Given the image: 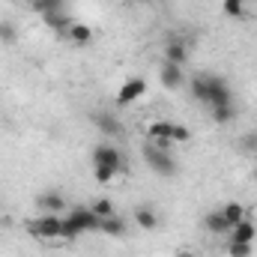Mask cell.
Segmentation results:
<instances>
[{
  "instance_id": "8fae6325",
  "label": "cell",
  "mask_w": 257,
  "mask_h": 257,
  "mask_svg": "<svg viewBox=\"0 0 257 257\" xmlns=\"http://www.w3.org/2000/svg\"><path fill=\"white\" fill-rule=\"evenodd\" d=\"M66 39H69L72 45H78V48H81V45H90V39H93V27H90V24H81V21H72Z\"/></svg>"
},
{
  "instance_id": "8992f818",
  "label": "cell",
  "mask_w": 257,
  "mask_h": 257,
  "mask_svg": "<svg viewBox=\"0 0 257 257\" xmlns=\"http://www.w3.org/2000/svg\"><path fill=\"white\" fill-rule=\"evenodd\" d=\"M144 93H147V81L135 75V78L123 81V87L117 90V105H135Z\"/></svg>"
},
{
  "instance_id": "6da1fadb",
  "label": "cell",
  "mask_w": 257,
  "mask_h": 257,
  "mask_svg": "<svg viewBox=\"0 0 257 257\" xmlns=\"http://www.w3.org/2000/svg\"><path fill=\"white\" fill-rule=\"evenodd\" d=\"M147 135H150V144H156V147H162V150H168V144H183V141L192 138L189 126L171 123V120H153V123L147 126Z\"/></svg>"
},
{
  "instance_id": "9c48e42d",
  "label": "cell",
  "mask_w": 257,
  "mask_h": 257,
  "mask_svg": "<svg viewBox=\"0 0 257 257\" xmlns=\"http://www.w3.org/2000/svg\"><path fill=\"white\" fill-rule=\"evenodd\" d=\"M227 239H233V242H251V245H254V239H257V224L251 221V218H245V221L233 224V227L227 230Z\"/></svg>"
},
{
  "instance_id": "ba28073f",
  "label": "cell",
  "mask_w": 257,
  "mask_h": 257,
  "mask_svg": "<svg viewBox=\"0 0 257 257\" xmlns=\"http://www.w3.org/2000/svg\"><path fill=\"white\" fill-rule=\"evenodd\" d=\"M93 165L123 168V156H120V150H117V147H111V144H99V147L93 150Z\"/></svg>"
},
{
  "instance_id": "30bf717a",
  "label": "cell",
  "mask_w": 257,
  "mask_h": 257,
  "mask_svg": "<svg viewBox=\"0 0 257 257\" xmlns=\"http://www.w3.org/2000/svg\"><path fill=\"white\" fill-rule=\"evenodd\" d=\"M186 60H189V45L183 39H168V45H165V63L183 66Z\"/></svg>"
},
{
  "instance_id": "83f0119b",
  "label": "cell",
  "mask_w": 257,
  "mask_h": 257,
  "mask_svg": "<svg viewBox=\"0 0 257 257\" xmlns=\"http://www.w3.org/2000/svg\"><path fill=\"white\" fill-rule=\"evenodd\" d=\"M180 257H192V254H189V251H180Z\"/></svg>"
},
{
  "instance_id": "5bb4252c",
  "label": "cell",
  "mask_w": 257,
  "mask_h": 257,
  "mask_svg": "<svg viewBox=\"0 0 257 257\" xmlns=\"http://www.w3.org/2000/svg\"><path fill=\"white\" fill-rule=\"evenodd\" d=\"M189 87H192V96L200 105H209V75H194Z\"/></svg>"
},
{
  "instance_id": "d6986e66",
  "label": "cell",
  "mask_w": 257,
  "mask_h": 257,
  "mask_svg": "<svg viewBox=\"0 0 257 257\" xmlns=\"http://www.w3.org/2000/svg\"><path fill=\"white\" fill-rule=\"evenodd\" d=\"M123 168H111V165H93V180L96 183H111Z\"/></svg>"
},
{
  "instance_id": "7a4b0ae2",
  "label": "cell",
  "mask_w": 257,
  "mask_h": 257,
  "mask_svg": "<svg viewBox=\"0 0 257 257\" xmlns=\"http://www.w3.org/2000/svg\"><path fill=\"white\" fill-rule=\"evenodd\" d=\"M90 230H99V215H96L90 206H75V209L63 218V233H60V239H75V236L90 233Z\"/></svg>"
},
{
  "instance_id": "3957f363",
  "label": "cell",
  "mask_w": 257,
  "mask_h": 257,
  "mask_svg": "<svg viewBox=\"0 0 257 257\" xmlns=\"http://www.w3.org/2000/svg\"><path fill=\"white\" fill-rule=\"evenodd\" d=\"M144 162H147V168H150L153 174H159V177H171V174L177 171V162L168 156V150H162V147H156V144H147V147H144Z\"/></svg>"
},
{
  "instance_id": "5b68a950",
  "label": "cell",
  "mask_w": 257,
  "mask_h": 257,
  "mask_svg": "<svg viewBox=\"0 0 257 257\" xmlns=\"http://www.w3.org/2000/svg\"><path fill=\"white\" fill-rule=\"evenodd\" d=\"M206 108H233V90L218 75H209V105Z\"/></svg>"
},
{
  "instance_id": "44dd1931",
  "label": "cell",
  "mask_w": 257,
  "mask_h": 257,
  "mask_svg": "<svg viewBox=\"0 0 257 257\" xmlns=\"http://www.w3.org/2000/svg\"><path fill=\"white\" fill-rule=\"evenodd\" d=\"M227 257H251V242H233V239H227Z\"/></svg>"
},
{
  "instance_id": "9a60e30c",
  "label": "cell",
  "mask_w": 257,
  "mask_h": 257,
  "mask_svg": "<svg viewBox=\"0 0 257 257\" xmlns=\"http://www.w3.org/2000/svg\"><path fill=\"white\" fill-rule=\"evenodd\" d=\"M135 224H138L141 230H156V227H159V215H156L150 206H138V209H135Z\"/></svg>"
},
{
  "instance_id": "f546056e",
  "label": "cell",
  "mask_w": 257,
  "mask_h": 257,
  "mask_svg": "<svg viewBox=\"0 0 257 257\" xmlns=\"http://www.w3.org/2000/svg\"><path fill=\"white\" fill-rule=\"evenodd\" d=\"M0 224H3V218H0Z\"/></svg>"
},
{
  "instance_id": "2e32d148",
  "label": "cell",
  "mask_w": 257,
  "mask_h": 257,
  "mask_svg": "<svg viewBox=\"0 0 257 257\" xmlns=\"http://www.w3.org/2000/svg\"><path fill=\"white\" fill-rule=\"evenodd\" d=\"M99 233H108V236H123V233H126V221H123L120 215L99 218Z\"/></svg>"
},
{
  "instance_id": "cb8c5ba5",
  "label": "cell",
  "mask_w": 257,
  "mask_h": 257,
  "mask_svg": "<svg viewBox=\"0 0 257 257\" xmlns=\"http://www.w3.org/2000/svg\"><path fill=\"white\" fill-rule=\"evenodd\" d=\"M209 111H212V120H215V123H221V126H224V123H230V120L236 117V111H233V108H209Z\"/></svg>"
},
{
  "instance_id": "52a82bcc",
  "label": "cell",
  "mask_w": 257,
  "mask_h": 257,
  "mask_svg": "<svg viewBox=\"0 0 257 257\" xmlns=\"http://www.w3.org/2000/svg\"><path fill=\"white\" fill-rule=\"evenodd\" d=\"M159 81H162L165 90H180L186 84V72H183V66H177V63H162Z\"/></svg>"
},
{
  "instance_id": "e0dca14e",
  "label": "cell",
  "mask_w": 257,
  "mask_h": 257,
  "mask_svg": "<svg viewBox=\"0 0 257 257\" xmlns=\"http://www.w3.org/2000/svg\"><path fill=\"white\" fill-rule=\"evenodd\" d=\"M93 120H96L99 132H105V135H120V132H123V123H120L114 114H96Z\"/></svg>"
},
{
  "instance_id": "4316f807",
  "label": "cell",
  "mask_w": 257,
  "mask_h": 257,
  "mask_svg": "<svg viewBox=\"0 0 257 257\" xmlns=\"http://www.w3.org/2000/svg\"><path fill=\"white\" fill-rule=\"evenodd\" d=\"M126 3H147V0H126Z\"/></svg>"
},
{
  "instance_id": "4fadbf2b",
  "label": "cell",
  "mask_w": 257,
  "mask_h": 257,
  "mask_svg": "<svg viewBox=\"0 0 257 257\" xmlns=\"http://www.w3.org/2000/svg\"><path fill=\"white\" fill-rule=\"evenodd\" d=\"M203 227H206L209 233H215V236H224V233L230 230V224L224 221V215H221L218 209H212V212H206V218H203Z\"/></svg>"
},
{
  "instance_id": "277c9868",
  "label": "cell",
  "mask_w": 257,
  "mask_h": 257,
  "mask_svg": "<svg viewBox=\"0 0 257 257\" xmlns=\"http://www.w3.org/2000/svg\"><path fill=\"white\" fill-rule=\"evenodd\" d=\"M27 230H30L33 236H42V239H60V233H63V218H60L57 212H45V215L27 221Z\"/></svg>"
},
{
  "instance_id": "f1b7e54d",
  "label": "cell",
  "mask_w": 257,
  "mask_h": 257,
  "mask_svg": "<svg viewBox=\"0 0 257 257\" xmlns=\"http://www.w3.org/2000/svg\"><path fill=\"white\" fill-rule=\"evenodd\" d=\"M24 3H27V6H33V3H36V0H24Z\"/></svg>"
},
{
  "instance_id": "7402d4cb",
  "label": "cell",
  "mask_w": 257,
  "mask_h": 257,
  "mask_svg": "<svg viewBox=\"0 0 257 257\" xmlns=\"http://www.w3.org/2000/svg\"><path fill=\"white\" fill-rule=\"evenodd\" d=\"M60 6H63V0H36L30 9L39 15H51V12H60Z\"/></svg>"
},
{
  "instance_id": "7c38bea8",
  "label": "cell",
  "mask_w": 257,
  "mask_h": 257,
  "mask_svg": "<svg viewBox=\"0 0 257 257\" xmlns=\"http://www.w3.org/2000/svg\"><path fill=\"white\" fill-rule=\"evenodd\" d=\"M218 212H221V215H224V221H227V224H230V227H233V224H239V221H245V218H248V212H245V206H242V203H236V200H227V203H224V206H221V209H218Z\"/></svg>"
},
{
  "instance_id": "484cf974",
  "label": "cell",
  "mask_w": 257,
  "mask_h": 257,
  "mask_svg": "<svg viewBox=\"0 0 257 257\" xmlns=\"http://www.w3.org/2000/svg\"><path fill=\"white\" fill-rule=\"evenodd\" d=\"M242 147H245V150H257V135H248V138H242Z\"/></svg>"
},
{
  "instance_id": "603a6c76",
  "label": "cell",
  "mask_w": 257,
  "mask_h": 257,
  "mask_svg": "<svg viewBox=\"0 0 257 257\" xmlns=\"http://www.w3.org/2000/svg\"><path fill=\"white\" fill-rule=\"evenodd\" d=\"M90 209H93L99 218H108V215H114V203H111V200H105V197H99V200H96Z\"/></svg>"
},
{
  "instance_id": "ffe728a7",
  "label": "cell",
  "mask_w": 257,
  "mask_h": 257,
  "mask_svg": "<svg viewBox=\"0 0 257 257\" xmlns=\"http://www.w3.org/2000/svg\"><path fill=\"white\" fill-rule=\"evenodd\" d=\"M221 12L227 18H242L245 15V0H224L221 3Z\"/></svg>"
},
{
  "instance_id": "d4e9b609",
  "label": "cell",
  "mask_w": 257,
  "mask_h": 257,
  "mask_svg": "<svg viewBox=\"0 0 257 257\" xmlns=\"http://www.w3.org/2000/svg\"><path fill=\"white\" fill-rule=\"evenodd\" d=\"M15 39H18V30H15L12 24L0 21V42H15Z\"/></svg>"
},
{
  "instance_id": "ac0fdd59",
  "label": "cell",
  "mask_w": 257,
  "mask_h": 257,
  "mask_svg": "<svg viewBox=\"0 0 257 257\" xmlns=\"http://www.w3.org/2000/svg\"><path fill=\"white\" fill-rule=\"evenodd\" d=\"M39 206H42L45 212H57V215H60V209L66 206V200H63V194L48 192V194H42V197H39Z\"/></svg>"
}]
</instances>
